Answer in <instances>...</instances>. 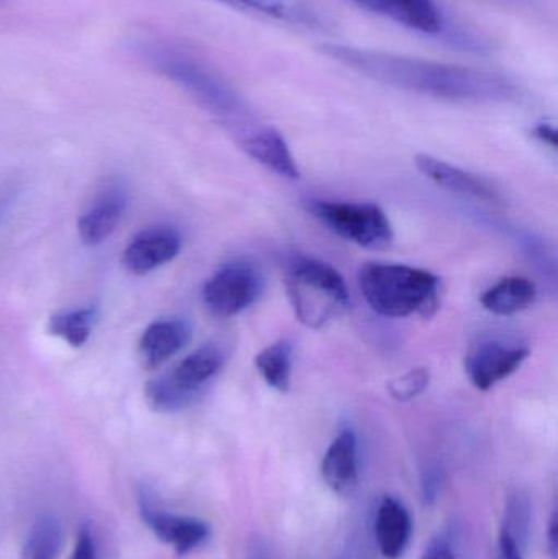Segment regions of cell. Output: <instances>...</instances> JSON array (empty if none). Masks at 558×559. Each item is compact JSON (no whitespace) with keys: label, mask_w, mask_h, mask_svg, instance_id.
<instances>
[{"label":"cell","mask_w":558,"mask_h":559,"mask_svg":"<svg viewBox=\"0 0 558 559\" xmlns=\"http://www.w3.org/2000/svg\"><path fill=\"white\" fill-rule=\"evenodd\" d=\"M248 156L285 179H298L300 170L281 131L269 124H254L236 138Z\"/></svg>","instance_id":"4fadbf2b"},{"label":"cell","mask_w":558,"mask_h":559,"mask_svg":"<svg viewBox=\"0 0 558 559\" xmlns=\"http://www.w3.org/2000/svg\"><path fill=\"white\" fill-rule=\"evenodd\" d=\"M182 249V236L173 226H151L138 233L123 252V265L130 274L143 277L169 264Z\"/></svg>","instance_id":"30bf717a"},{"label":"cell","mask_w":558,"mask_h":559,"mask_svg":"<svg viewBox=\"0 0 558 559\" xmlns=\"http://www.w3.org/2000/svg\"><path fill=\"white\" fill-rule=\"evenodd\" d=\"M531 521H533V511H531L530 496L523 491L513 492L508 498L501 531L510 535L523 550H526L527 540H530Z\"/></svg>","instance_id":"603a6c76"},{"label":"cell","mask_w":558,"mask_h":559,"mask_svg":"<svg viewBox=\"0 0 558 559\" xmlns=\"http://www.w3.org/2000/svg\"><path fill=\"white\" fill-rule=\"evenodd\" d=\"M144 525L156 535L157 540L176 551L177 557H187L202 548L212 537V528L202 519L174 514L157 508L156 501L144 489L138 499Z\"/></svg>","instance_id":"ba28073f"},{"label":"cell","mask_w":558,"mask_h":559,"mask_svg":"<svg viewBox=\"0 0 558 559\" xmlns=\"http://www.w3.org/2000/svg\"><path fill=\"white\" fill-rule=\"evenodd\" d=\"M534 136L541 141V143L546 144V146L553 147V150H557L558 144V134L556 127H553L550 123H541L534 128Z\"/></svg>","instance_id":"f546056e"},{"label":"cell","mask_w":558,"mask_h":559,"mask_svg":"<svg viewBox=\"0 0 558 559\" xmlns=\"http://www.w3.org/2000/svg\"><path fill=\"white\" fill-rule=\"evenodd\" d=\"M321 51L346 68L403 91L462 102H503L518 94L507 75L471 66L428 61L347 45H323Z\"/></svg>","instance_id":"6da1fadb"},{"label":"cell","mask_w":558,"mask_h":559,"mask_svg":"<svg viewBox=\"0 0 558 559\" xmlns=\"http://www.w3.org/2000/svg\"><path fill=\"white\" fill-rule=\"evenodd\" d=\"M128 206V192L123 183H108L94 202L79 216L78 231L82 245L94 248L107 241L123 219Z\"/></svg>","instance_id":"8fae6325"},{"label":"cell","mask_w":558,"mask_h":559,"mask_svg":"<svg viewBox=\"0 0 558 559\" xmlns=\"http://www.w3.org/2000/svg\"><path fill=\"white\" fill-rule=\"evenodd\" d=\"M62 547V525L55 515H41L33 524L20 559H58Z\"/></svg>","instance_id":"7402d4cb"},{"label":"cell","mask_w":558,"mask_h":559,"mask_svg":"<svg viewBox=\"0 0 558 559\" xmlns=\"http://www.w3.org/2000/svg\"><path fill=\"white\" fill-rule=\"evenodd\" d=\"M547 545H549L550 558L558 559V515L556 511H554L549 528H547Z\"/></svg>","instance_id":"1f68e13d"},{"label":"cell","mask_w":558,"mask_h":559,"mask_svg":"<svg viewBox=\"0 0 558 559\" xmlns=\"http://www.w3.org/2000/svg\"><path fill=\"white\" fill-rule=\"evenodd\" d=\"M288 298L301 324L321 329L349 309L351 295L343 275L314 259H300L288 269Z\"/></svg>","instance_id":"277c9868"},{"label":"cell","mask_w":558,"mask_h":559,"mask_svg":"<svg viewBox=\"0 0 558 559\" xmlns=\"http://www.w3.org/2000/svg\"><path fill=\"white\" fill-rule=\"evenodd\" d=\"M140 51L151 68L179 85L197 104L229 128L236 138L258 124L238 92L186 46L159 39L141 46Z\"/></svg>","instance_id":"7a4b0ae2"},{"label":"cell","mask_w":558,"mask_h":559,"mask_svg":"<svg viewBox=\"0 0 558 559\" xmlns=\"http://www.w3.org/2000/svg\"><path fill=\"white\" fill-rule=\"evenodd\" d=\"M294 367V347L288 341H278L269 345L256 357V368L269 386L278 393H287L292 383Z\"/></svg>","instance_id":"44dd1931"},{"label":"cell","mask_w":558,"mask_h":559,"mask_svg":"<svg viewBox=\"0 0 558 559\" xmlns=\"http://www.w3.org/2000/svg\"><path fill=\"white\" fill-rule=\"evenodd\" d=\"M16 200V187L13 183H0V225H2L5 216L12 210Z\"/></svg>","instance_id":"f1b7e54d"},{"label":"cell","mask_w":558,"mask_h":559,"mask_svg":"<svg viewBox=\"0 0 558 559\" xmlns=\"http://www.w3.org/2000/svg\"><path fill=\"white\" fill-rule=\"evenodd\" d=\"M429 386V371L426 368H415V370L406 371L405 374H400L395 380L390 381L389 391L396 401L415 400L419 394L425 393L426 388Z\"/></svg>","instance_id":"cb8c5ba5"},{"label":"cell","mask_w":558,"mask_h":559,"mask_svg":"<svg viewBox=\"0 0 558 559\" xmlns=\"http://www.w3.org/2000/svg\"><path fill=\"white\" fill-rule=\"evenodd\" d=\"M308 209L334 235L360 248L383 251L395 238L385 212L373 203L311 202Z\"/></svg>","instance_id":"8992f818"},{"label":"cell","mask_w":558,"mask_h":559,"mask_svg":"<svg viewBox=\"0 0 558 559\" xmlns=\"http://www.w3.org/2000/svg\"><path fill=\"white\" fill-rule=\"evenodd\" d=\"M71 559H98L97 540L91 524H84L79 528Z\"/></svg>","instance_id":"4316f807"},{"label":"cell","mask_w":558,"mask_h":559,"mask_svg":"<svg viewBox=\"0 0 558 559\" xmlns=\"http://www.w3.org/2000/svg\"><path fill=\"white\" fill-rule=\"evenodd\" d=\"M321 475L334 495L349 496L359 485V450L353 429H343L331 442L321 463Z\"/></svg>","instance_id":"9a60e30c"},{"label":"cell","mask_w":558,"mask_h":559,"mask_svg":"<svg viewBox=\"0 0 558 559\" xmlns=\"http://www.w3.org/2000/svg\"><path fill=\"white\" fill-rule=\"evenodd\" d=\"M416 167L436 186L442 187L449 192L468 197V199L482 200V202H501L497 187L491 186L484 177L462 170L461 167L452 166V164L436 159L428 154H419L416 157Z\"/></svg>","instance_id":"5bb4252c"},{"label":"cell","mask_w":558,"mask_h":559,"mask_svg":"<svg viewBox=\"0 0 558 559\" xmlns=\"http://www.w3.org/2000/svg\"><path fill=\"white\" fill-rule=\"evenodd\" d=\"M498 559H524L523 548L503 531H500L498 537Z\"/></svg>","instance_id":"83f0119b"},{"label":"cell","mask_w":558,"mask_h":559,"mask_svg":"<svg viewBox=\"0 0 558 559\" xmlns=\"http://www.w3.org/2000/svg\"><path fill=\"white\" fill-rule=\"evenodd\" d=\"M412 514L402 501L385 496L377 509L376 538L380 554L387 559L403 557L412 540Z\"/></svg>","instance_id":"e0dca14e"},{"label":"cell","mask_w":558,"mask_h":559,"mask_svg":"<svg viewBox=\"0 0 558 559\" xmlns=\"http://www.w3.org/2000/svg\"><path fill=\"white\" fill-rule=\"evenodd\" d=\"M422 559H458L452 532H442V534L436 535V537L429 542L425 551H423Z\"/></svg>","instance_id":"484cf974"},{"label":"cell","mask_w":558,"mask_h":559,"mask_svg":"<svg viewBox=\"0 0 558 559\" xmlns=\"http://www.w3.org/2000/svg\"><path fill=\"white\" fill-rule=\"evenodd\" d=\"M356 5L426 35L444 29V15L436 0H351Z\"/></svg>","instance_id":"7c38bea8"},{"label":"cell","mask_w":558,"mask_h":559,"mask_svg":"<svg viewBox=\"0 0 558 559\" xmlns=\"http://www.w3.org/2000/svg\"><path fill=\"white\" fill-rule=\"evenodd\" d=\"M264 288L261 272L246 261L219 267L203 286L206 309L216 318H233L251 308Z\"/></svg>","instance_id":"52a82bcc"},{"label":"cell","mask_w":558,"mask_h":559,"mask_svg":"<svg viewBox=\"0 0 558 559\" xmlns=\"http://www.w3.org/2000/svg\"><path fill=\"white\" fill-rule=\"evenodd\" d=\"M192 338V328L186 319H159L144 329L140 338V354L150 370L159 368L179 354Z\"/></svg>","instance_id":"2e32d148"},{"label":"cell","mask_w":558,"mask_h":559,"mask_svg":"<svg viewBox=\"0 0 558 559\" xmlns=\"http://www.w3.org/2000/svg\"><path fill=\"white\" fill-rule=\"evenodd\" d=\"M98 306L71 309V311L58 312L51 316L48 321L49 334L62 338L66 344L72 347H82L91 338L92 331L97 324Z\"/></svg>","instance_id":"ffe728a7"},{"label":"cell","mask_w":558,"mask_h":559,"mask_svg":"<svg viewBox=\"0 0 558 559\" xmlns=\"http://www.w3.org/2000/svg\"><path fill=\"white\" fill-rule=\"evenodd\" d=\"M246 13L298 26L320 25L318 10L307 0H219Z\"/></svg>","instance_id":"ac0fdd59"},{"label":"cell","mask_w":558,"mask_h":559,"mask_svg":"<svg viewBox=\"0 0 558 559\" xmlns=\"http://www.w3.org/2000/svg\"><path fill=\"white\" fill-rule=\"evenodd\" d=\"M359 286L370 308L387 318H429L438 308L441 282L431 272L402 264L364 265Z\"/></svg>","instance_id":"3957f363"},{"label":"cell","mask_w":558,"mask_h":559,"mask_svg":"<svg viewBox=\"0 0 558 559\" xmlns=\"http://www.w3.org/2000/svg\"><path fill=\"white\" fill-rule=\"evenodd\" d=\"M536 298V285L530 278L507 277L488 288L480 301L494 314L513 316L533 306Z\"/></svg>","instance_id":"d6986e66"},{"label":"cell","mask_w":558,"mask_h":559,"mask_svg":"<svg viewBox=\"0 0 558 559\" xmlns=\"http://www.w3.org/2000/svg\"><path fill=\"white\" fill-rule=\"evenodd\" d=\"M344 559H346V558H344Z\"/></svg>","instance_id":"d6a6232c"},{"label":"cell","mask_w":558,"mask_h":559,"mask_svg":"<svg viewBox=\"0 0 558 559\" xmlns=\"http://www.w3.org/2000/svg\"><path fill=\"white\" fill-rule=\"evenodd\" d=\"M446 473L441 463L431 462L426 465L422 473V501L423 504L435 506L444 486Z\"/></svg>","instance_id":"d4e9b609"},{"label":"cell","mask_w":558,"mask_h":559,"mask_svg":"<svg viewBox=\"0 0 558 559\" xmlns=\"http://www.w3.org/2000/svg\"><path fill=\"white\" fill-rule=\"evenodd\" d=\"M530 357V348L490 338L472 348L465 371L477 390L488 391L517 373Z\"/></svg>","instance_id":"9c48e42d"},{"label":"cell","mask_w":558,"mask_h":559,"mask_svg":"<svg viewBox=\"0 0 558 559\" xmlns=\"http://www.w3.org/2000/svg\"><path fill=\"white\" fill-rule=\"evenodd\" d=\"M225 364L222 348L209 344L183 358L170 373L146 384V400L159 413H177L192 406Z\"/></svg>","instance_id":"5b68a950"},{"label":"cell","mask_w":558,"mask_h":559,"mask_svg":"<svg viewBox=\"0 0 558 559\" xmlns=\"http://www.w3.org/2000/svg\"><path fill=\"white\" fill-rule=\"evenodd\" d=\"M248 559H274L272 558L271 548H269L268 542L264 538L256 537L249 544Z\"/></svg>","instance_id":"4dcf8cb0"}]
</instances>
